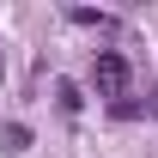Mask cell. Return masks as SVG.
I'll use <instances>...</instances> for the list:
<instances>
[{"label":"cell","instance_id":"5","mask_svg":"<svg viewBox=\"0 0 158 158\" xmlns=\"http://www.w3.org/2000/svg\"><path fill=\"white\" fill-rule=\"evenodd\" d=\"M0 67H6V61H0Z\"/></svg>","mask_w":158,"mask_h":158},{"label":"cell","instance_id":"3","mask_svg":"<svg viewBox=\"0 0 158 158\" xmlns=\"http://www.w3.org/2000/svg\"><path fill=\"white\" fill-rule=\"evenodd\" d=\"M0 140H6V152H31V128H24V122H6Z\"/></svg>","mask_w":158,"mask_h":158},{"label":"cell","instance_id":"2","mask_svg":"<svg viewBox=\"0 0 158 158\" xmlns=\"http://www.w3.org/2000/svg\"><path fill=\"white\" fill-rule=\"evenodd\" d=\"M73 24H91V31H116V12H91V6H73Z\"/></svg>","mask_w":158,"mask_h":158},{"label":"cell","instance_id":"1","mask_svg":"<svg viewBox=\"0 0 158 158\" xmlns=\"http://www.w3.org/2000/svg\"><path fill=\"white\" fill-rule=\"evenodd\" d=\"M128 79H134V67H128L122 49H98V55H91V85H98L103 103H122V98H128Z\"/></svg>","mask_w":158,"mask_h":158},{"label":"cell","instance_id":"4","mask_svg":"<svg viewBox=\"0 0 158 158\" xmlns=\"http://www.w3.org/2000/svg\"><path fill=\"white\" fill-rule=\"evenodd\" d=\"M146 116H158V91H152V103H146Z\"/></svg>","mask_w":158,"mask_h":158}]
</instances>
